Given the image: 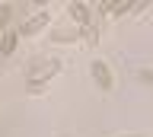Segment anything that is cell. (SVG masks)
<instances>
[{
    "label": "cell",
    "mask_w": 153,
    "mask_h": 137,
    "mask_svg": "<svg viewBox=\"0 0 153 137\" xmlns=\"http://www.w3.org/2000/svg\"><path fill=\"white\" fill-rule=\"evenodd\" d=\"M67 13H70V19H74L76 26H83V29L93 26V19H89V7H86V3H67Z\"/></svg>",
    "instance_id": "277c9868"
},
{
    "label": "cell",
    "mask_w": 153,
    "mask_h": 137,
    "mask_svg": "<svg viewBox=\"0 0 153 137\" xmlns=\"http://www.w3.org/2000/svg\"><path fill=\"white\" fill-rule=\"evenodd\" d=\"M16 41H19V29H7V32H3V39H0V54L10 58V54L16 51Z\"/></svg>",
    "instance_id": "5b68a950"
},
{
    "label": "cell",
    "mask_w": 153,
    "mask_h": 137,
    "mask_svg": "<svg viewBox=\"0 0 153 137\" xmlns=\"http://www.w3.org/2000/svg\"><path fill=\"white\" fill-rule=\"evenodd\" d=\"M80 39V29L76 32H54L51 35V41H57V45H70V41H76Z\"/></svg>",
    "instance_id": "8992f818"
},
{
    "label": "cell",
    "mask_w": 153,
    "mask_h": 137,
    "mask_svg": "<svg viewBox=\"0 0 153 137\" xmlns=\"http://www.w3.org/2000/svg\"><path fill=\"white\" fill-rule=\"evenodd\" d=\"M10 16V7H0V39H3V22H7Z\"/></svg>",
    "instance_id": "52a82bcc"
},
{
    "label": "cell",
    "mask_w": 153,
    "mask_h": 137,
    "mask_svg": "<svg viewBox=\"0 0 153 137\" xmlns=\"http://www.w3.org/2000/svg\"><path fill=\"white\" fill-rule=\"evenodd\" d=\"M48 22H51V13H35V16H29L22 26H19V35H26V39H32V35H38V32L45 29Z\"/></svg>",
    "instance_id": "3957f363"
},
{
    "label": "cell",
    "mask_w": 153,
    "mask_h": 137,
    "mask_svg": "<svg viewBox=\"0 0 153 137\" xmlns=\"http://www.w3.org/2000/svg\"><path fill=\"white\" fill-rule=\"evenodd\" d=\"M89 73H93V80H96V86L99 89H115V77H112V70H108V64L105 61H93L89 64Z\"/></svg>",
    "instance_id": "7a4b0ae2"
},
{
    "label": "cell",
    "mask_w": 153,
    "mask_h": 137,
    "mask_svg": "<svg viewBox=\"0 0 153 137\" xmlns=\"http://www.w3.org/2000/svg\"><path fill=\"white\" fill-rule=\"evenodd\" d=\"M61 73V61H38L35 67H29V77H26V83H29V89L32 93H42V86H45L51 77H57Z\"/></svg>",
    "instance_id": "6da1fadb"
},
{
    "label": "cell",
    "mask_w": 153,
    "mask_h": 137,
    "mask_svg": "<svg viewBox=\"0 0 153 137\" xmlns=\"http://www.w3.org/2000/svg\"><path fill=\"white\" fill-rule=\"evenodd\" d=\"M140 80H143V83H150V86H153V70H140Z\"/></svg>",
    "instance_id": "ba28073f"
}]
</instances>
